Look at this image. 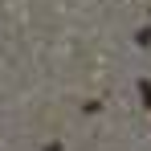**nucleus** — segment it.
<instances>
[{
  "label": "nucleus",
  "mask_w": 151,
  "mask_h": 151,
  "mask_svg": "<svg viewBox=\"0 0 151 151\" xmlns=\"http://www.w3.org/2000/svg\"><path fill=\"white\" fill-rule=\"evenodd\" d=\"M143 98H147V102H151V86H143Z\"/></svg>",
  "instance_id": "f257e3e1"
}]
</instances>
